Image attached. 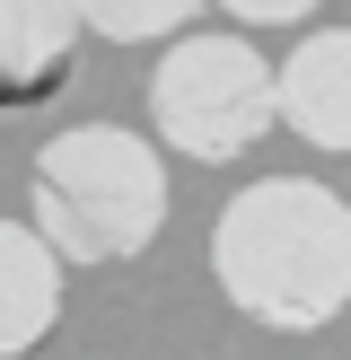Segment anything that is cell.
Returning a JSON list of instances; mask_svg holds the SVG:
<instances>
[{
    "mask_svg": "<svg viewBox=\"0 0 351 360\" xmlns=\"http://www.w3.org/2000/svg\"><path fill=\"white\" fill-rule=\"evenodd\" d=\"M79 0H0V105H35L79 62Z\"/></svg>",
    "mask_w": 351,
    "mask_h": 360,
    "instance_id": "5b68a950",
    "label": "cell"
},
{
    "mask_svg": "<svg viewBox=\"0 0 351 360\" xmlns=\"http://www.w3.org/2000/svg\"><path fill=\"white\" fill-rule=\"evenodd\" d=\"M202 0H79V27L105 44H158V35H185Z\"/></svg>",
    "mask_w": 351,
    "mask_h": 360,
    "instance_id": "52a82bcc",
    "label": "cell"
},
{
    "mask_svg": "<svg viewBox=\"0 0 351 360\" xmlns=\"http://www.w3.org/2000/svg\"><path fill=\"white\" fill-rule=\"evenodd\" d=\"M272 115L307 150H351V27L298 35L290 62H272Z\"/></svg>",
    "mask_w": 351,
    "mask_h": 360,
    "instance_id": "277c9868",
    "label": "cell"
},
{
    "mask_svg": "<svg viewBox=\"0 0 351 360\" xmlns=\"http://www.w3.org/2000/svg\"><path fill=\"white\" fill-rule=\"evenodd\" d=\"M211 281L272 334H325L351 308V202L316 176H255L211 229Z\"/></svg>",
    "mask_w": 351,
    "mask_h": 360,
    "instance_id": "6da1fadb",
    "label": "cell"
},
{
    "mask_svg": "<svg viewBox=\"0 0 351 360\" xmlns=\"http://www.w3.org/2000/svg\"><path fill=\"white\" fill-rule=\"evenodd\" d=\"M27 202L62 264H132L167 229V167L123 123H70L35 150Z\"/></svg>",
    "mask_w": 351,
    "mask_h": 360,
    "instance_id": "7a4b0ae2",
    "label": "cell"
},
{
    "mask_svg": "<svg viewBox=\"0 0 351 360\" xmlns=\"http://www.w3.org/2000/svg\"><path fill=\"white\" fill-rule=\"evenodd\" d=\"M237 27H298V18H316L325 0H220Z\"/></svg>",
    "mask_w": 351,
    "mask_h": 360,
    "instance_id": "ba28073f",
    "label": "cell"
},
{
    "mask_svg": "<svg viewBox=\"0 0 351 360\" xmlns=\"http://www.w3.org/2000/svg\"><path fill=\"white\" fill-rule=\"evenodd\" d=\"M150 123L176 158L193 167H228L255 158L272 132V62L246 35H176L150 70Z\"/></svg>",
    "mask_w": 351,
    "mask_h": 360,
    "instance_id": "3957f363",
    "label": "cell"
},
{
    "mask_svg": "<svg viewBox=\"0 0 351 360\" xmlns=\"http://www.w3.org/2000/svg\"><path fill=\"white\" fill-rule=\"evenodd\" d=\"M62 326V255L35 220H0V360L35 352Z\"/></svg>",
    "mask_w": 351,
    "mask_h": 360,
    "instance_id": "8992f818",
    "label": "cell"
}]
</instances>
